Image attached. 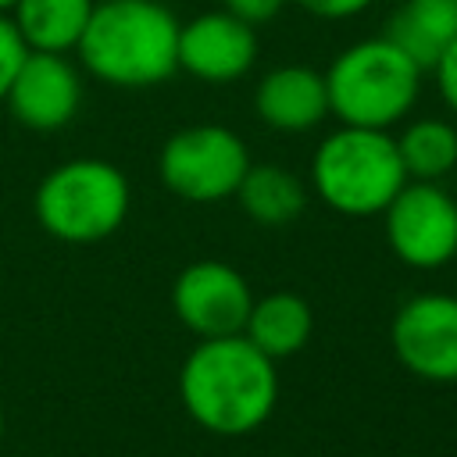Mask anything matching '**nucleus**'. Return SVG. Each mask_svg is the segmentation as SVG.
Returning a JSON list of instances; mask_svg holds the SVG:
<instances>
[{
    "instance_id": "nucleus-1",
    "label": "nucleus",
    "mask_w": 457,
    "mask_h": 457,
    "mask_svg": "<svg viewBox=\"0 0 457 457\" xmlns=\"http://www.w3.org/2000/svg\"><path fill=\"white\" fill-rule=\"evenodd\" d=\"M179 400L200 428L214 436H246L275 414V361L243 332L200 339L179 368Z\"/></svg>"
},
{
    "instance_id": "nucleus-2",
    "label": "nucleus",
    "mask_w": 457,
    "mask_h": 457,
    "mask_svg": "<svg viewBox=\"0 0 457 457\" xmlns=\"http://www.w3.org/2000/svg\"><path fill=\"white\" fill-rule=\"evenodd\" d=\"M179 29L161 0H96L75 46L79 64L118 89H146L179 71Z\"/></svg>"
},
{
    "instance_id": "nucleus-3",
    "label": "nucleus",
    "mask_w": 457,
    "mask_h": 457,
    "mask_svg": "<svg viewBox=\"0 0 457 457\" xmlns=\"http://www.w3.org/2000/svg\"><path fill=\"white\" fill-rule=\"evenodd\" d=\"M407 171L396 150V136L386 129L339 125L311 157V189L332 211L346 218H371L389 207L403 189Z\"/></svg>"
},
{
    "instance_id": "nucleus-4",
    "label": "nucleus",
    "mask_w": 457,
    "mask_h": 457,
    "mask_svg": "<svg viewBox=\"0 0 457 457\" xmlns=\"http://www.w3.org/2000/svg\"><path fill=\"white\" fill-rule=\"evenodd\" d=\"M325 89L328 114H336L339 125L393 129L411 114L418 100L421 68L386 36H371L346 46L328 64Z\"/></svg>"
},
{
    "instance_id": "nucleus-5",
    "label": "nucleus",
    "mask_w": 457,
    "mask_h": 457,
    "mask_svg": "<svg viewBox=\"0 0 457 457\" xmlns=\"http://www.w3.org/2000/svg\"><path fill=\"white\" fill-rule=\"evenodd\" d=\"M132 207L129 179L118 164L100 157H75L43 175L32 196L36 221L46 236L75 246L114 236Z\"/></svg>"
},
{
    "instance_id": "nucleus-6",
    "label": "nucleus",
    "mask_w": 457,
    "mask_h": 457,
    "mask_svg": "<svg viewBox=\"0 0 457 457\" xmlns=\"http://www.w3.org/2000/svg\"><path fill=\"white\" fill-rule=\"evenodd\" d=\"M246 143L225 125H189L164 139L157 157V175L168 193L189 204H214L236 196L246 168Z\"/></svg>"
},
{
    "instance_id": "nucleus-7",
    "label": "nucleus",
    "mask_w": 457,
    "mask_h": 457,
    "mask_svg": "<svg viewBox=\"0 0 457 457\" xmlns=\"http://www.w3.org/2000/svg\"><path fill=\"white\" fill-rule=\"evenodd\" d=\"M382 218L389 250L407 268H443L457 257V200L439 182L407 179Z\"/></svg>"
},
{
    "instance_id": "nucleus-8",
    "label": "nucleus",
    "mask_w": 457,
    "mask_h": 457,
    "mask_svg": "<svg viewBox=\"0 0 457 457\" xmlns=\"http://www.w3.org/2000/svg\"><path fill=\"white\" fill-rule=\"evenodd\" d=\"M389 343L396 361L425 382H457V296L418 293L400 303Z\"/></svg>"
},
{
    "instance_id": "nucleus-9",
    "label": "nucleus",
    "mask_w": 457,
    "mask_h": 457,
    "mask_svg": "<svg viewBox=\"0 0 457 457\" xmlns=\"http://www.w3.org/2000/svg\"><path fill=\"white\" fill-rule=\"evenodd\" d=\"M250 303L246 278L225 261H193L171 282V311L196 339L239 336Z\"/></svg>"
},
{
    "instance_id": "nucleus-10",
    "label": "nucleus",
    "mask_w": 457,
    "mask_h": 457,
    "mask_svg": "<svg viewBox=\"0 0 457 457\" xmlns=\"http://www.w3.org/2000/svg\"><path fill=\"white\" fill-rule=\"evenodd\" d=\"M257 61V32L253 25L239 21L236 14L221 11H200L179 29V71L225 86L243 79Z\"/></svg>"
},
{
    "instance_id": "nucleus-11",
    "label": "nucleus",
    "mask_w": 457,
    "mask_h": 457,
    "mask_svg": "<svg viewBox=\"0 0 457 457\" xmlns=\"http://www.w3.org/2000/svg\"><path fill=\"white\" fill-rule=\"evenodd\" d=\"M79 100H82V79L79 68L68 61V54L29 50L4 104L25 129L57 132L75 118Z\"/></svg>"
},
{
    "instance_id": "nucleus-12",
    "label": "nucleus",
    "mask_w": 457,
    "mask_h": 457,
    "mask_svg": "<svg viewBox=\"0 0 457 457\" xmlns=\"http://www.w3.org/2000/svg\"><path fill=\"white\" fill-rule=\"evenodd\" d=\"M257 118L282 136L311 132L328 118V89L325 71L311 64H278L261 75L253 89Z\"/></svg>"
},
{
    "instance_id": "nucleus-13",
    "label": "nucleus",
    "mask_w": 457,
    "mask_h": 457,
    "mask_svg": "<svg viewBox=\"0 0 457 457\" xmlns=\"http://www.w3.org/2000/svg\"><path fill=\"white\" fill-rule=\"evenodd\" d=\"M382 36L421 71H432L439 54L457 39V0H400Z\"/></svg>"
},
{
    "instance_id": "nucleus-14",
    "label": "nucleus",
    "mask_w": 457,
    "mask_h": 457,
    "mask_svg": "<svg viewBox=\"0 0 457 457\" xmlns=\"http://www.w3.org/2000/svg\"><path fill=\"white\" fill-rule=\"evenodd\" d=\"M314 332V314L311 303L300 293L275 289L268 296H253L243 336L271 361H286L307 346Z\"/></svg>"
},
{
    "instance_id": "nucleus-15",
    "label": "nucleus",
    "mask_w": 457,
    "mask_h": 457,
    "mask_svg": "<svg viewBox=\"0 0 457 457\" xmlns=\"http://www.w3.org/2000/svg\"><path fill=\"white\" fill-rule=\"evenodd\" d=\"M96 0H14L7 11L25 50L75 54Z\"/></svg>"
},
{
    "instance_id": "nucleus-16",
    "label": "nucleus",
    "mask_w": 457,
    "mask_h": 457,
    "mask_svg": "<svg viewBox=\"0 0 457 457\" xmlns=\"http://www.w3.org/2000/svg\"><path fill=\"white\" fill-rule=\"evenodd\" d=\"M239 207L246 211L250 221L257 225H289L300 218L307 204V186L278 164H250L239 189H236Z\"/></svg>"
},
{
    "instance_id": "nucleus-17",
    "label": "nucleus",
    "mask_w": 457,
    "mask_h": 457,
    "mask_svg": "<svg viewBox=\"0 0 457 457\" xmlns=\"http://www.w3.org/2000/svg\"><path fill=\"white\" fill-rule=\"evenodd\" d=\"M396 150H400L407 179L439 182L457 168V129L443 118L407 121L403 132L396 136Z\"/></svg>"
},
{
    "instance_id": "nucleus-18",
    "label": "nucleus",
    "mask_w": 457,
    "mask_h": 457,
    "mask_svg": "<svg viewBox=\"0 0 457 457\" xmlns=\"http://www.w3.org/2000/svg\"><path fill=\"white\" fill-rule=\"evenodd\" d=\"M25 54L29 50H25V43H21L11 14H0V104L7 100V89H11V82H14V75H18L21 61H25Z\"/></svg>"
},
{
    "instance_id": "nucleus-19",
    "label": "nucleus",
    "mask_w": 457,
    "mask_h": 457,
    "mask_svg": "<svg viewBox=\"0 0 457 457\" xmlns=\"http://www.w3.org/2000/svg\"><path fill=\"white\" fill-rule=\"evenodd\" d=\"M293 4L311 18H325V21H343L371 7V0H293Z\"/></svg>"
},
{
    "instance_id": "nucleus-20",
    "label": "nucleus",
    "mask_w": 457,
    "mask_h": 457,
    "mask_svg": "<svg viewBox=\"0 0 457 457\" xmlns=\"http://www.w3.org/2000/svg\"><path fill=\"white\" fill-rule=\"evenodd\" d=\"M221 4H225L228 14H236L239 21H246L253 29L271 21V18H278V11L286 7V0H221Z\"/></svg>"
},
{
    "instance_id": "nucleus-21",
    "label": "nucleus",
    "mask_w": 457,
    "mask_h": 457,
    "mask_svg": "<svg viewBox=\"0 0 457 457\" xmlns=\"http://www.w3.org/2000/svg\"><path fill=\"white\" fill-rule=\"evenodd\" d=\"M432 75H436V86H439L446 107L457 114V39L439 54V61L432 64Z\"/></svg>"
},
{
    "instance_id": "nucleus-22",
    "label": "nucleus",
    "mask_w": 457,
    "mask_h": 457,
    "mask_svg": "<svg viewBox=\"0 0 457 457\" xmlns=\"http://www.w3.org/2000/svg\"><path fill=\"white\" fill-rule=\"evenodd\" d=\"M11 7H14V0H0V14H7Z\"/></svg>"
},
{
    "instance_id": "nucleus-23",
    "label": "nucleus",
    "mask_w": 457,
    "mask_h": 457,
    "mask_svg": "<svg viewBox=\"0 0 457 457\" xmlns=\"http://www.w3.org/2000/svg\"><path fill=\"white\" fill-rule=\"evenodd\" d=\"M0 439H4V407H0Z\"/></svg>"
}]
</instances>
